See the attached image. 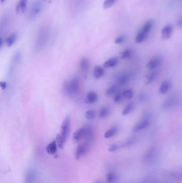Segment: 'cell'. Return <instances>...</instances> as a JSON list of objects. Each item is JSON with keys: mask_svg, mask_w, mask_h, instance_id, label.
<instances>
[{"mask_svg": "<svg viewBox=\"0 0 182 183\" xmlns=\"http://www.w3.org/2000/svg\"><path fill=\"white\" fill-rule=\"evenodd\" d=\"M94 137V131L91 126L85 125L75 131L73 133V140L75 143L80 142L82 139H85L87 142H90L93 140Z\"/></svg>", "mask_w": 182, "mask_h": 183, "instance_id": "obj_1", "label": "cell"}, {"mask_svg": "<svg viewBox=\"0 0 182 183\" xmlns=\"http://www.w3.org/2000/svg\"><path fill=\"white\" fill-rule=\"evenodd\" d=\"M170 87V82L169 81H165L160 86L159 88V92L161 94H166L169 90Z\"/></svg>", "mask_w": 182, "mask_h": 183, "instance_id": "obj_24", "label": "cell"}, {"mask_svg": "<svg viewBox=\"0 0 182 183\" xmlns=\"http://www.w3.org/2000/svg\"><path fill=\"white\" fill-rule=\"evenodd\" d=\"M105 71L102 66H95L93 71V77L95 79H100L104 75Z\"/></svg>", "mask_w": 182, "mask_h": 183, "instance_id": "obj_17", "label": "cell"}, {"mask_svg": "<svg viewBox=\"0 0 182 183\" xmlns=\"http://www.w3.org/2000/svg\"><path fill=\"white\" fill-rule=\"evenodd\" d=\"M49 36V29L47 28H42L40 29L37 34V45L38 47H42L46 43Z\"/></svg>", "mask_w": 182, "mask_h": 183, "instance_id": "obj_5", "label": "cell"}, {"mask_svg": "<svg viewBox=\"0 0 182 183\" xmlns=\"http://www.w3.org/2000/svg\"><path fill=\"white\" fill-rule=\"evenodd\" d=\"M117 179V175L113 172H109L106 176V180L108 183H113Z\"/></svg>", "mask_w": 182, "mask_h": 183, "instance_id": "obj_29", "label": "cell"}, {"mask_svg": "<svg viewBox=\"0 0 182 183\" xmlns=\"http://www.w3.org/2000/svg\"><path fill=\"white\" fill-rule=\"evenodd\" d=\"M125 39H126V38L124 35L119 36L115 40V43L116 44H121L125 41Z\"/></svg>", "mask_w": 182, "mask_h": 183, "instance_id": "obj_36", "label": "cell"}, {"mask_svg": "<svg viewBox=\"0 0 182 183\" xmlns=\"http://www.w3.org/2000/svg\"><path fill=\"white\" fill-rule=\"evenodd\" d=\"M136 141H137V138L136 137H131L130 139H129L126 142H124L123 144L121 145V147H128L131 146L136 142Z\"/></svg>", "mask_w": 182, "mask_h": 183, "instance_id": "obj_31", "label": "cell"}, {"mask_svg": "<svg viewBox=\"0 0 182 183\" xmlns=\"http://www.w3.org/2000/svg\"><path fill=\"white\" fill-rule=\"evenodd\" d=\"M98 96L95 92H90L88 93L85 99V102L87 104H92L96 102L98 100Z\"/></svg>", "mask_w": 182, "mask_h": 183, "instance_id": "obj_14", "label": "cell"}, {"mask_svg": "<svg viewBox=\"0 0 182 183\" xmlns=\"http://www.w3.org/2000/svg\"><path fill=\"white\" fill-rule=\"evenodd\" d=\"M119 147L118 145L112 144L109 145V151L110 152H114L117 151L118 149H119Z\"/></svg>", "mask_w": 182, "mask_h": 183, "instance_id": "obj_37", "label": "cell"}, {"mask_svg": "<svg viewBox=\"0 0 182 183\" xmlns=\"http://www.w3.org/2000/svg\"><path fill=\"white\" fill-rule=\"evenodd\" d=\"M96 116V112L95 110H89L85 112V117L87 120H92Z\"/></svg>", "mask_w": 182, "mask_h": 183, "instance_id": "obj_32", "label": "cell"}, {"mask_svg": "<svg viewBox=\"0 0 182 183\" xmlns=\"http://www.w3.org/2000/svg\"><path fill=\"white\" fill-rule=\"evenodd\" d=\"M37 172L35 169L31 168L27 170L24 177V183H34L37 179Z\"/></svg>", "mask_w": 182, "mask_h": 183, "instance_id": "obj_8", "label": "cell"}, {"mask_svg": "<svg viewBox=\"0 0 182 183\" xmlns=\"http://www.w3.org/2000/svg\"><path fill=\"white\" fill-rule=\"evenodd\" d=\"M134 108H135V104L134 103L130 102L129 103L128 105L124 108V109L122 112V114L124 116L128 115L134 110Z\"/></svg>", "mask_w": 182, "mask_h": 183, "instance_id": "obj_27", "label": "cell"}, {"mask_svg": "<svg viewBox=\"0 0 182 183\" xmlns=\"http://www.w3.org/2000/svg\"><path fill=\"white\" fill-rule=\"evenodd\" d=\"M133 55V51L131 49H126L120 53V57L122 59H129Z\"/></svg>", "mask_w": 182, "mask_h": 183, "instance_id": "obj_26", "label": "cell"}, {"mask_svg": "<svg viewBox=\"0 0 182 183\" xmlns=\"http://www.w3.org/2000/svg\"><path fill=\"white\" fill-rule=\"evenodd\" d=\"M119 88V86L115 85V84L113 85L106 90L105 92V95L106 96H111V95H113L114 94L117 93V92L118 91Z\"/></svg>", "mask_w": 182, "mask_h": 183, "instance_id": "obj_25", "label": "cell"}, {"mask_svg": "<svg viewBox=\"0 0 182 183\" xmlns=\"http://www.w3.org/2000/svg\"><path fill=\"white\" fill-rule=\"evenodd\" d=\"M130 79V76L128 74H122L118 78V83L119 85L124 86L128 83Z\"/></svg>", "mask_w": 182, "mask_h": 183, "instance_id": "obj_19", "label": "cell"}, {"mask_svg": "<svg viewBox=\"0 0 182 183\" xmlns=\"http://www.w3.org/2000/svg\"><path fill=\"white\" fill-rule=\"evenodd\" d=\"M17 34L16 33H12L5 39V44L8 47L12 46L17 40Z\"/></svg>", "mask_w": 182, "mask_h": 183, "instance_id": "obj_20", "label": "cell"}, {"mask_svg": "<svg viewBox=\"0 0 182 183\" xmlns=\"http://www.w3.org/2000/svg\"><path fill=\"white\" fill-rule=\"evenodd\" d=\"M63 91L68 96H74L80 90V81L79 78L74 77L70 81H66L63 84Z\"/></svg>", "mask_w": 182, "mask_h": 183, "instance_id": "obj_2", "label": "cell"}, {"mask_svg": "<svg viewBox=\"0 0 182 183\" xmlns=\"http://www.w3.org/2000/svg\"><path fill=\"white\" fill-rule=\"evenodd\" d=\"M27 0H19L16 5V11L17 14H22L25 12L27 8Z\"/></svg>", "mask_w": 182, "mask_h": 183, "instance_id": "obj_11", "label": "cell"}, {"mask_svg": "<svg viewBox=\"0 0 182 183\" xmlns=\"http://www.w3.org/2000/svg\"><path fill=\"white\" fill-rule=\"evenodd\" d=\"M181 105V100L177 97H171L166 100L163 104V107L164 109L168 110L173 108L176 107Z\"/></svg>", "mask_w": 182, "mask_h": 183, "instance_id": "obj_6", "label": "cell"}, {"mask_svg": "<svg viewBox=\"0 0 182 183\" xmlns=\"http://www.w3.org/2000/svg\"><path fill=\"white\" fill-rule=\"evenodd\" d=\"M153 25H154V21L153 20H149L143 26L141 30L144 33L149 34L151 29L153 27Z\"/></svg>", "mask_w": 182, "mask_h": 183, "instance_id": "obj_21", "label": "cell"}, {"mask_svg": "<svg viewBox=\"0 0 182 183\" xmlns=\"http://www.w3.org/2000/svg\"><path fill=\"white\" fill-rule=\"evenodd\" d=\"M118 0H105L103 3V8L106 9L114 5Z\"/></svg>", "mask_w": 182, "mask_h": 183, "instance_id": "obj_33", "label": "cell"}, {"mask_svg": "<svg viewBox=\"0 0 182 183\" xmlns=\"http://www.w3.org/2000/svg\"><path fill=\"white\" fill-rule=\"evenodd\" d=\"M148 35V34L145 33L144 32H143L142 31L140 30L139 31V33L136 35V39H135V42L137 44H140L142 43L146 39V38Z\"/></svg>", "mask_w": 182, "mask_h": 183, "instance_id": "obj_22", "label": "cell"}, {"mask_svg": "<svg viewBox=\"0 0 182 183\" xmlns=\"http://www.w3.org/2000/svg\"><path fill=\"white\" fill-rule=\"evenodd\" d=\"M161 63H162V60L160 58L155 57L151 59L150 61L148 62V63L146 65V66L151 70H154L160 66Z\"/></svg>", "mask_w": 182, "mask_h": 183, "instance_id": "obj_9", "label": "cell"}, {"mask_svg": "<svg viewBox=\"0 0 182 183\" xmlns=\"http://www.w3.org/2000/svg\"><path fill=\"white\" fill-rule=\"evenodd\" d=\"M122 93H123L124 97L126 98V99H131L133 97V95H134L133 92L130 89H128V90H124V92Z\"/></svg>", "mask_w": 182, "mask_h": 183, "instance_id": "obj_35", "label": "cell"}, {"mask_svg": "<svg viewBox=\"0 0 182 183\" xmlns=\"http://www.w3.org/2000/svg\"><path fill=\"white\" fill-rule=\"evenodd\" d=\"M118 130H119V129L117 127H112L111 129L109 130L105 133V138L109 139V138L113 137L114 135L117 134V132L118 131Z\"/></svg>", "mask_w": 182, "mask_h": 183, "instance_id": "obj_23", "label": "cell"}, {"mask_svg": "<svg viewBox=\"0 0 182 183\" xmlns=\"http://www.w3.org/2000/svg\"><path fill=\"white\" fill-rule=\"evenodd\" d=\"M149 125V121L148 120H144L138 124L135 125L133 128V132H136L145 129L148 127Z\"/></svg>", "mask_w": 182, "mask_h": 183, "instance_id": "obj_15", "label": "cell"}, {"mask_svg": "<svg viewBox=\"0 0 182 183\" xmlns=\"http://www.w3.org/2000/svg\"><path fill=\"white\" fill-rule=\"evenodd\" d=\"M56 140V142H57V146H58L59 148H61V149H63L64 144L65 143V140H64L63 138L61 136V135L60 133L57 134Z\"/></svg>", "mask_w": 182, "mask_h": 183, "instance_id": "obj_30", "label": "cell"}, {"mask_svg": "<svg viewBox=\"0 0 182 183\" xmlns=\"http://www.w3.org/2000/svg\"><path fill=\"white\" fill-rule=\"evenodd\" d=\"M7 82L6 81H1L0 82V86H1V89L2 90H5L6 87H7Z\"/></svg>", "mask_w": 182, "mask_h": 183, "instance_id": "obj_38", "label": "cell"}, {"mask_svg": "<svg viewBox=\"0 0 182 183\" xmlns=\"http://www.w3.org/2000/svg\"><path fill=\"white\" fill-rule=\"evenodd\" d=\"M57 144L56 140H54L50 144L48 145L46 147V151L47 153L50 155H54L56 154L57 151Z\"/></svg>", "mask_w": 182, "mask_h": 183, "instance_id": "obj_16", "label": "cell"}, {"mask_svg": "<svg viewBox=\"0 0 182 183\" xmlns=\"http://www.w3.org/2000/svg\"><path fill=\"white\" fill-rule=\"evenodd\" d=\"M177 24L178 27H182V17H180V18L178 20Z\"/></svg>", "mask_w": 182, "mask_h": 183, "instance_id": "obj_39", "label": "cell"}, {"mask_svg": "<svg viewBox=\"0 0 182 183\" xmlns=\"http://www.w3.org/2000/svg\"><path fill=\"white\" fill-rule=\"evenodd\" d=\"M95 183H103V181L101 180H97L95 181Z\"/></svg>", "mask_w": 182, "mask_h": 183, "instance_id": "obj_40", "label": "cell"}, {"mask_svg": "<svg viewBox=\"0 0 182 183\" xmlns=\"http://www.w3.org/2000/svg\"><path fill=\"white\" fill-rule=\"evenodd\" d=\"M80 67L81 71H82L83 73L85 75H87L89 68H90V63L89 61H88L87 59L85 57H82L80 61Z\"/></svg>", "mask_w": 182, "mask_h": 183, "instance_id": "obj_12", "label": "cell"}, {"mask_svg": "<svg viewBox=\"0 0 182 183\" xmlns=\"http://www.w3.org/2000/svg\"><path fill=\"white\" fill-rule=\"evenodd\" d=\"M124 96L123 95V93H118L117 95L114 96V102L115 103H120L122 102H123L124 100Z\"/></svg>", "mask_w": 182, "mask_h": 183, "instance_id": "obj_34", "label": "cell"}, {"mask_svg": "<svg viewBox=\"0 0 182 183\" xmlns=\"http://www.w3.org/2000/svg\"><path fill=\"white\" fill-rule=\"evenodd\" d=\"M89 150L88 142H85L79 145L75 150V157L76 160H79L85 155Z\"/></svg>", "mask_w": 182, "mask_h": 183, "instance_id": "obj_7", "label": "cell"}, {"mask_svg": "<svg viewBox=\"0 0 182 183\" xmlns=\"http://www.w3.org/2000/svg\"><path fill=\"white\" fill-rule=\"evenodd\" d=\"M5 1H6V0H1V2L3 3L5 2Z\"/></svg>", "mask_w": 182, "mask_h": 183, "instance_id": "obj_41", "label": "cell"}, {"mask_svg": "<svg viewBox=\"0 0 182 183\" xmlns=\"http://www.w3.org/2000/svg\"><path fill=\"white\" fill-rule=\"evenodd\" d=\"M158 75V73L157 71H153L151 73H150L146 78V84H150L152 83L155 79L157 78Z\"/></svg>", "mask_w": 182, "mask_h": 183, "instance_id": "obj_28", "label": "cell"}, {"mask_svg": "<svg viewBox=\"0 0 182 183\" xmlns=\"http://www.w3.org/2000/svg\"><path fill=\"white\" fill-rule=\"evenodd\" d=\"M119 58L118 57H114L109 60L105 62L103 64V67L104 68H110L116 66L119 63Z\"/></svg>", "mask_w": 182, "mask_h": 183, "instance_id": "obj_13", "label": "cell"}, {"mask_svg": "<svg viewBox=\"0 0 182 183\" xmlns=\"http://www.w3.org/2000/svg\"><path fill=\"white\" fill-rule=\"evenodd\" d=\"M46 3V0H37L32 5L30 10L29 18L31 20L35 19L41 12Z\"/></svg>", "mask_w": 182, "mask_h": 183, "instance_id": "obj_3", "label": "cell"}, {"mask_svg": "<svg viewBox=\"0 0 182 183\" xmlns=\"http://www.w3.org/2000/svg\"><path fill=\"white\" fill-rule=\"evenodd\" d=\"M70 131V116H66L64 119L62 124L61 125V133L60 134L63 138L65 142H66L68 138Z\"/></svg>", "mask_w": 182, "mask_h": 183, "instance_id": "obj_4", "label": "cell"}, {"mask_svg": "<svg viewBox=\"0 0 182 183\" xmlns=\"http://www.w3.org/2000/svg\"><path fill=\"white\" fill-rule=\"evenodd\" d=\"M172 26L171 24L167 25L161 31V35L163 40H166L170 38L172 32Z\"/></svg>", "mask_w": 182, "mask_h": 183, "instance_id": "obj_10", "label": "cell"}, {"mask_svg": "<svg viewBox=\"0 0 182 183\" xmlns=\"http://www.w3.org/2000/svg\"><path fill=\"white\" fill-rule=\"evenodd\" d=\"M111 110L109 107L108 106H103L101 108L100 110V114H99V117L101 119H104L108 117L110 114Z\"/></svg>", "mask_w": 182, "mask_h": 183, "instance_id": "obj_18", "label": "cell"}]
</instances>
